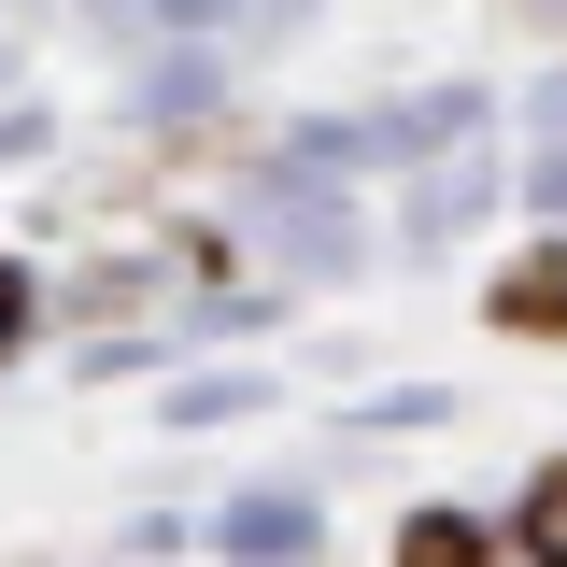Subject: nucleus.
Returning <instances> with one entry per match:
<instances>
[{
    "instance_id": "obj_1",
    "label": "nucleus",
    "mask_w": 567,
    "mask_h": 567,
    "mask_svg": "<svg viewBox=\"0 0 567 567\" xmlns=\"http://www.w3.org/2000/svg\"><path fill=\"white\" fill-rule=\"evenodd\" d=\"M525 567H567V454L539 468V496H525Z\"/></svg>"
},
{
    "instance_id": "obj_2",
    "label": "nucleus",
    "mask_w": 567,
    "mask_h": 567,
    "mask_svg": "<svg viewBox=\"0 0 567 567\" xmlns=\"http://www.w3.org/2000/svg\"><path fill=\"white\" fill-rule=\"evenodd\" d=\"M398 567H483V525H454V511H425L412 539H398Z\"/></svg>"
},
{
    "instance_id": "obj_3",
    "label": "nucleus",
    "mask_w": 567,
    "mask_h": 567,
    "mask_svg": "<svg viewBox=\"0 0 567 567\" xmlns=\"http://www.w3.org/2000/svg\"><path fill=\"white\" fill-rule=\"evenodd\" d=\"M0 327H14V270H0Z\"/></svg>"
}]
</instances>
